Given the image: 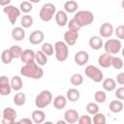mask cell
<instances>
[{
	"label": "cell",
	"instance_id": "obj_31",
	"mask_svg": "<svg viewBox=\"0 0 124 124\" xmlns=\"http://www.w3.org/2000/svg\"><path fill=\"white\" fill-rule=\"evenodd\" d=\"M46 56H51L54 53V47L50 43H44L42 45V49H41Z\"/></svg>",
	"mask_w": 124,
	"mask_h": 124
},
{
	"label": "cell",
	"instance_id": "obj_14",
	"mask_svg": "<svg viewBox=\"0 0 124 124\" xmlns=\"http://www.w3.org/2000/svg\"><path fill=\"white\" fill-rule=\"evenodd\" d=\"M45 39V34L41 30H35L29 35V43L32 45H39Z\"/></svg>",
	"mask_w": 124,
	"mask_h": 124
},
{
	"label": "cell",
	"instance_id": "obj_18",
	"mask_svg": "<svg viewBox=\"0 0 124 124\" xmlns=\"http://www.w3.org/2000/svg\"><path fill=\"white\" fill-rule=\"evenodd\" d=\"M20 59L24 64L34 62L35 61V51L32 49H29V48L22 50V53L20 55Z\"/></svg>",
	"mask_w": 124,
	"mask_h": 124
},
{
	"label": "cell",
	"instance_id": "obj_7",
	"mask_svg": "<svg viewBox=\"0 0 124 124\" xmlns=\"http://www.w3.org/2000/svg\"><path fill=\"white\" fill-rule=\"evenodd\" d=\"M85 75L95 82H101L104 79L103 72L94 65H88L84 70Z\"/></svg>",
	"mask_w": 124,
	"mask_h": 124
},
{
	"label": "cell",
	"instance_id": "obj_43",
	"mask_svg": "<svg viewBox=\"0 0 124 124\" xmlns=\"http://www.w3.org/2000/svg\"><path fill=\"white\" fill-rule=\"evenodd\" d=\"M115 96H116V98H117L118 100H120V101H123V100H124V87H123V86H121V87H119V88L116 89V91H115Z\"/></svg>",
	"mask_w": 124,
	"mask_h": 124
},
{
	"label": "cell",
	"instance_id": "obj_44",
	"mask_svg": "<svg viewBox=\"0 0 124 124\" xmlns=\"http://www.w3.org/2000/svg\"><path fill=\"white\" fill-rule=\"evenodd\" d=\"M116 82L120 85H123L124 84V73L121 72L119 73L117 76H116Z\"/></svg>",
	"mask_w": 124,
	"mask_h": 124
},
{
	"label": "cell",
	"instance_id": "obj_13",
	"mask_svg": "<svg viewBox=\"0 0 124 124\" xmlns=\"http://www.w3.org/2000/svg\"><path fill=\"white\" fill-rule=\"evenodd\" d=\"M78 117H79L78 112L73 108L67 109L64 113V120L66 121V123H69V124H74V123L78 122Z\"/></svg>",
	"mask_w": 124,
	"mask_h": 124
},
{
	"label": "cell",
	"instance_id": "obj_26",
	"mask_svg": "<svg viewBox=\"0 0 124 124\" xmlns=\"http://www.w3.org/2000/svg\"><path fill=\"white\" fill-rule=\"evenodd\" d=\"M109 110L113 113H118L123 109V103L120 100H113L108 105Z\"/></svg>",
	"mask_w": 124,
	"mask_h": 124
},
{
	"label": "cell",
	"instance_id": "obj_25",
	"mask_svg": "<svg viewBox=\"0 0 124 124\" xmlns=\"http://www.w3.org/2000/svg\"><path fill=\"white\" fill-rule=\"evenodd\" d=\"M78 4L74 0H68L64 3V10L66 13H69V14L76 13L78 11Z\"/></svg>",
	"mask_w": 124,
	"mask_h": 124
},
{
	"label": "cell",
	"instance_id": "obj_1",
	"mask_svg": "<svg viewBox=\"0 0 124 124\" xmlns=\"http://www.w3.org/2000/svg\"><path fill=\"white\" fill-rule=\"evenodd\" d=\"M20 75L33 79H40L44 76V70L34 61L24 64L20 68Z\"/></svg>",
	"mask_w": 124,
	"mask_h": 124
},
{
	"label": "cell",
	"instance_id": "obj_35",
	"mask_svg": "<svg viewBox=\"0 0 124 124\" xmlns=\"http://www.w3.org/2000/svg\"><path fill=\"white\" fill-rule=\"evenodd\" d=\"M19 10L24 14H28L33 10V5L29 1H23L19 5Z\"/></svg>",
	"mask_w": 124,
	"mask_h": 124
},
{
	"label": "cell",
	"instance_id": "obj_42",
	"mask_svg": "<svg viewBox=\"0 0 124 124\" xmlns=\"http://www.w3.org/2000/svg\"><path fill=\"white\" fill-rule=\"evenodd\" d=\"M116 37L119 39V40H123L124 39V26L123 25H119L116 27L115 31H114Z\"/></svg>",
	"mask_w": 124,
	"mask_h": 124
},
{
	"label": "cell",
	"instance_id": "obj_27",
	"mask_svg": "<svg viewBox=\"0 0 124 124\" xmlns=\"http://www.w3.org/2000/svg\"><path fill=\"white\" fill-rule=\"evenodd\" d=\"M79 97H80V93L76 88H70L66 93V98L70 102H76L79 99Z\"/></svg>",
	"mask_w": 124,
	"mask_h": 124
},
{
	"label": "cell",
	"instance_id": "obj_21",
	"mask_svg": "<svg viewBox=\"0 0 124 124\" xmlns=\"http://www.w3.org/2000/svg\"><path fill=\"white\" fill-rule=\"evenodd\" d=\"M67 98L63 95H58L54 98V100L52 99V103H53V107L56 109H62L67 106Z\"/></svg>",
	"mask_w": 124,
	"mask_h": 124
},
{
	"label": "cell",
	"instance_id": "obj_23",
	"mask_svg": "<svg viewBox=\"0 0 124 124\" xmlns=\"http://www.w3.org/2000/svg\"><path fill=\"white\" fill-rule=\"evenodd\" d=\"M10 84H11L12 89L15 90V91H20L21 88H22V86H23L22 79L18 76H14L11 78V80H10Z\"/></svg>",
	"mask_w": 124,
	"mask_h": 124
},
{
	"label": "cell",
	"instance_id": "obj_16",
	"mask_svg": "<svg viewBox=\"0 0 124 124\" xmlns=\"http://www.w3.org/2000/svg\"><path fill=\"white\" fill-rule=\"evenodd\" d=\"M111 59H112V55L105 52L102 53L99 57H98V64L102 67V68H109L111 66Z\"/></svg>",
	"mask_w": 124,
	"mask_h": 124
},
{
	"label": "cell",
	"instance_id": "obj_41",
	"mask_svg": "<svg viewBox=\"0 0 124 124\" xmlns=\"http://www.w3.org/2000/svg\"><path fill=\"white\" fill-rule=\"evenodd\" d=\"M78 122L79 124H91V123H92V119H91V117H90L89 115L83 114V115H80V116L78 117Z\"/></svg>",
	"mask_w": 124,
	"mask_h": 124
},
{
	"label": "cell",
	"instance_id": "obj_47",
	"mask_svg": "<svg viewBox=\"0 0 124 124\" xmlns=\"http://www.w3.org/2000/svg\"><path fill=\"white\" fill-rule=\"evenodd\" d=\"M30 3H32V4H36V3H39L41 0H28Z\"/></svg>",
	"mask_w": 124,
	"mask_h": 124
},
{
	"label": "cell",
	"instance_id": "obj_12",
	"mask_svg": "<svg viewBox=\"0 0 124 124\" xmlns=\"http://www.w3.org/2000/svg\"><path fill=\"white\" fill-rule=\"evenodd\" d=\"M75 62L78 66H84L89 60V54L85 50H79L75 54Z\"/></svg>",
	"mask_w": 124,
	"mask_h": 124
},
{
	"label": "cell",
	"instance_id": "obj_30",
	"mask_svg": "<svg viewBox=\"0 0 124 124\" xmlns=\"http://www.w3.org/2000/svg\"><path fill=\"white\" fill-rule=\"evenodd\" d=\"M20 24H21V27H23V28L31 27L33 25V17L28 14L22 16L21 19H20Z\"/></svg>",
	"mask_w": 124,
	"mask_h": 124
},
{
	"label": "cell",
	"instance_id": "obj_45",
	"mask_svg": "<svg viewBox=\"0 0 124 124\" xmlns=\"http://www.w3.org/2000/svg\"><path fill=\"white\" fill-rule=\"evenodd\" d=\"M17 123H19V124H32L33 120L31 118H22V119L18 120Z\"/></svg>",
	"mask_w": 124,
	"mask_h": 124
},
{
	"label": "cell",
	"instance_id": "obj_24",
	"mask_svg": "<svg viewBox=\"0 0 124 124\" xmlns=\"http://www.w3.org/2000/svg\"><path fill=\"white\" fill-rule=\"evenodd\" d=\"M102 81H103V88L105 91L110 92L113 91L116 87V81L111 78H107Z\"/></svg>",
	"mask_w": 124,
	"mask_h": 124
},
{
	"label": "cell",
	"instance_id": "obj_22",
	"mask_svg": "<svg viewBox=\"0 0 124 124\" xmlns=\"http://www.w3.org/2000/svg\"><path fill=\"white\" fill-rule=\"evenodd\" d=\"M31 119L33 120L34 123L36 124H41L45 121L46 119V113L42 110V109H36L33 110L32 114H31Z\"/></svg>",
	"mask_w": 124,
	"mask_h": 124
},
{
	"label": "cell",
	"instance_id": "obj_36",
	"mask_svg": "<svg viewBox=\"0 0 124 124\" xmlns=\"http://www.w3.org/2000/svg\"><path fill=\"white\" fill-rule=\"evenodd\" d=\"M9 50H10V52H11L13 58H20V55H21V53H22V48H21L19 46L14 45V46H12L9 48Z\"/></svg>",
	"mask_w": 124,
	"mask_h": 124
},
{
	"label": "cell",
	"instance_id": "obj_2",
	"mask_svg": "<svg viewBox=\"0 0 124 124\" xmlns=\"http://www.w3.org/2000/svg\"><path fill=\"white\" fill-rule=\"evenodd\" d=\"M54 52H55V58L59 62H64L67 60L69 55V46L68 45L63 41H57L54 46Z\"/></svg>",
	"mask_w": 124,
	"mask_h": 124
},
{
	"label": "cell",
	"instance_id": "obj_37",
	"mask_svg": "<svg viewBox=\"0 0 124 124\" xmlns=\"http://www.w3.org/2000/svg\"><path fill=\"white\" fill-rule=\"evenodd\" d=\"M111 66L115 70H121L123 68V60H122V58L121 57H118V56H112Z\"/></svg>",
	"mask_w": 124,
	"mask_h": 124
},
{
	"label": "cell",
	"instance_id": "obj_29",
	"mask_svg": "<svg viewBox=\"0 0 124 124\" xmlns=\"http://www.w3.org/2000/svg\"><path fill=\"white\" fill-rule=\"evenodd\" d=\"M26 102V95L23 92L18 91L15 96H14V104L17 107H21L25 104Z\"/></svg>",
	"mask_w": 124,
	"mask_h": 124
},
{
	"label": "cell",
	"instance_id": "obj_5",
	"mask_svg": "<svg viewBox=\"0 0 124 124\" xmlns=\"http://www.w3.org/2000/svg\"><path fill=\"white\" fill-rule=\"evenodd\" d=\"M55 13H56V7L52 3H46L42 6L40 13H39V16L43 21L47 22V21H50L52 19Z\"/></svg>",
	"mask_w": 124,
	"mask_h": 124
},
{
	"label": "cell",
	"instance_id": "obj_20",
	"mask_svg": "<svg viewBox=\"0 0 124 124\" xmlns=\"http://www.w3.org/2000/svg\"><path fill=\"white\" fill-rule=\"evenodd\" d=\"M12 38L15 41H22L25 38V31L24 28L21 26H16L12 30Z\"/></svg>",
	"mask_w": 124,
	"mask_h": 124
},
{
	"label": "cell",
	"instance_id": "obj_38",
	"mask_svg": "<svg viewBox=\"0 0 124 124\" xmlns=\"http://www.w3.org/2000/svg\"><path fill=\"white\" fill-rule=\"evenodd\" d=\"M94 124H104L106 123V116L104 113L102 112H97L93 115V119H92Z\"/></svg>",
	"mask_w": 124,
	"mask_h": 124
},
{
	"label": "cell",
	"instance_id": "obj_32",
	"mask_svg": "<svg viewBox=\"0 0 124 124\" xmlns=\"http://www.w3.org/2000/svg\"><path fill=\"white\" fill-rule=\"evenodd\" d=\"M94 100L96 101V103L99 104H103L105 103V101L107 100V94L104 90H98L95 92L94 94Z\"/></svg>",
	"mask_w": 124,
	"mask_h": 124
},
{
	"label": "cell",
	"instance_id": "obj_9",
	"mask_svg": "<svg viewBox=\"0 0 124 124\" xmlns=\"http://www.w3.org/2000/svg\"><path fill=\"white\" fill-rule=\"evenodd\" d=\"M17 116V113L16 109L13 108H5L2 111V123L3 124H13L16 122V118Z\"/></svg>",
	"mask_w": 124,
	"mask_h": 124
},
{
	"label": "cell",
	"instance_id": "obj_19",
	"mask_svg": "<svg viewBox=\"0 0 124 124\" xmlns=\"http://www.w3.org/2000/svg\"><path fill=\"white\" fill-rule=\"evenodd\" d=\"M103 45H104V42L100 36H92L89 39V46L92 49L99 50L103 47Z\"/></svg>",
	"mask_w": 124,
	"mask_h": 124
},
{
	"label": "cell",
	"instance_id": "obj_10",
	"mask_svg": "<svg viewBox=\"0 0 124 124\" xmlns=\"http://www.w3.org/2000/svg\"><path fill=\"white\" fill-rule=\"evenodd\" d=\"M12 87L10 79L7 76H0V94L2 96H8L11 94Z\"/></svg>",
	"mask_w": 124,
	"mask_h": 124
},
{
	"label": "cell",
	"instance_id": "obj_33",
	"mask_svg": "<svg viewBox=\"0 0 124 124\" xmlns=\"http://www.w3.org/2000/svg\"><path fill=\"white\" fill-rule=\"evenodd\" d=\"M70 81H71V83L73 84V85H75V86H78V85H81L82 84V82H83V77H82V75H80V74H74V75H72V77H71V78H70Z\"/></svg>",
	"mask_w": 124,
	"mask_h": 124
},
{
	"label": "cell",
	"instance_id": "obj_39",
	"mask_svg": "<svg viewBox=\"0 0 124 124\" xmlns=\"http://www.w3.org/2000/svg\"><path fill=\"white\" fill-rule=\"evenodd\" d=\"M86 111H87L89 114L94 115L95 113H97V112L99 111V106H98V104L93 103V102L88 103V104L86 105Z\"/></svg>",
	"mask_w": 124,
	"mask_h": 124
},
{
	"label": "cell",
	"instance_id": "obj_11",
	"mask_svg": "<svg viewBox=\"0 0 124 124\" xmlns=\"http://www.w3.org/2000/svg\"><path fill=\"white\" fill-rule=\"evenodd\" d=\"M78 39V31L69 29L64 34V42L70 46H75Z\"/></svg>",
	"mask_w": 124,
	"mask_h": 124
},
{
	"label": "cell",
	"instance_id": "obj_15",
	"mask_svg": "<svg viewBox=\"0 0 124 124\" xmlns=\"http://www.w3.org/2000/svg\"><path fill=\"white\" fill-rule=\"evenodd\" d=\"M113 26L108 23V22H105L101 25L100 29H99V33L101 35L102 38H109L111 37V35L113 34Z\"/></svg>",
	"mask_w": 124,
	"mask_h": 124
},
{
	"label": "cell",
	"instance_id": "obj_28",
	"mask_svg": "<svg viewBox=\"0 0 124 124\" xmlns=\"http://www.w3.org/2000/svg\"><path fill=\"white\" fill-rule=\"evenodd\" d=\"M35 61L39 66H45L47 62V56L42 50H37L35 52Z\"/></svg>",
	"mask_w": 124,
	"mask_h": 124
},
{
	"label": "cell",
	"instance_id": "obj_34",
	"mask_svg": "<svg viewBox=\"0 0 124 124\" xmlns=\"http://www.w3.org/2000/svg\"><path fill=\"white\" fill-rule=\"evenodd\" d=\"M13 59L14 58H13V56H12V54H11L9 49H4L2 51V53H1V60H2V62L4 64H6V65L10 64Z\"/></svg>",
	"mask_w": 124,
	"mask_h": 124
},
{
	"label": "cell",
	"instance_id": "obj_3",
	"mask_svg": "<svg viewBox=\"0 0 124 124\" xmlns=\"http://www.w3.org/2000/svg\"><path fill=\"white\" fill-rule=\"evenodd\" d=\"M74 18L78 21L80 27L90 25L94 21V15L90 11H78L76 12Z\"/></svg>",
	"mask_w": 124,
	"mask_h": 124
},
{
	"label": "cell",
	"instance_id": "obj_17",
	"mask_svg": "<svg viewBox=\"0 0 124 124\" xmlns=\"http://www.w3.org/2000/svg\"><path fill=\"white\" fill-rule=\"evenodd\" d=\"M54 17H55V21L57 23L58 26H65L67 25L68 23V16H67V13L65 11H58L55 13L54 15Z\"/></svg>",
	"mask_w": 124,
	"mask_h": 124
},
{
	"label": "cell",
	"instance_id": "obj_46",
	"mask_svg": "<svg viewBox=\"0 0 124 124\" xmlns=\"http://www.w3.org/2000/svg\"><path fill=\"white\" fill-rule=\"evenodd\" d=\"M11 1L12 0H0V6H2V7L8 6L11 4Z\"/></svg>",
	"mask_w": 124,
	"mask_h": 124
},
{
	"label": "cell",
	"instance_id": "obj_40",
	"mask_svg": "<svg viewBox=\"0 0 124 124\" xmlns=\"http://www.w3.org/2000/svg\"><path fill=\"white\" fill-rule=\"evenodd\" d=\"M67 25H68V28H69V29H71V30L79 31V30H80V28H81V27H80V25L78 23V21H77L75 18L70 19V21H68Z\"/></svg>",
	"mask_w": 124,
	"mask_h": 124
},
{
	"label": "cell",
	"instance_id": "obj_6",
	"mask_svg": "<svg viewBox=\"0 0 124 124\" xmlns=\"http://www.w3.org/2000/svg\"><path fill=\"white\" fill-rule=\"evenodd\" d=\"M105 51L109 54H117L122 47L121 41L119 39H108L104 45H103Z\"/></svg>",
	"mask_w": 124,
	"mask_h": 124
},
{
	"label": "cell",
	"instance_id": "obj_4",
	"mask_svg": "<svg viewBox=\"0 0 124 124\" xmlns=\"http://www.w3.org/2000/svg\"><path fill=\"white\" fill-rule=\"evenodd\" d=\"M52 102V94L49 90L41 91L35 98V105L38 108H44Z\"/></svg>",
	"mask_w": 124,
	"mask_h": 124
},
{
	"label": "cell",
	"instance_id": "obj_48",
	"mask_svg": "<svg viewBox=\"0 0 124 124\" xmlns=\"http://www.w3.org/2000/svg\"><path fill=\"white\" fill-rule=\"evenodd\" d=\"M61 123H62V124H65L66 121H65V120H58V121H57V124H61Z\"/></svg>",
	"mask_w": 124,
	"mask_h": 124
},
{
	"label": "cell",
	"instance_id": "obj_8",
	"mask_svg": "<svg viewBox=\"0 0 124 124\" xmlns=\"http://www.w3.org/2000/svg\"><path fill=\"white\" fill-rule=\"evenodd\" d=\"M3 12H4V14L7 15V16L9 18L11 24H15L16 23V19L19 17L20 13H21L20 10H19V8H16V6H13L11 4L8 5V6H5L3 8Z\"/></svg>",
	"mask_w": 124,
	"mask_h": 124
},
{
	"label": "cell",
	"instance_id": "obj_49",
	"mask_svg": "<svg viewBox=\"0 0 124 124\" xmlns=\"http://www.w3.org/2000/svg\"><path fill=\"white\" fill-rule=\"evenodd\" d=\"M0 116H1V111H0Z\"/></svg>",
	"mask_w": 124,
	"mask_h": 124
}]
</instances>
